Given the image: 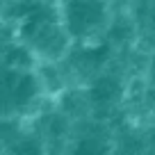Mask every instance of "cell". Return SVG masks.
I'll use <instances>...</instances> for the list:
<instances>
[{
  "label": "cell",
  "instance_id": "cell-1",
  "mask_svg": "<svg viewBox=\"0 0 155 155\" xmlns=\"http://www.w3.org/2000/svg\"><path fill=\"white\" fill-rule=\"evenodd\" d=\"M44 94L41 78L28 66H0V116L16 119L34 110Z\"/></svg>",
  "mask_w": 155,
  "mask_h": 155
},
{
  "label": "cell",
  "instance_id": "cell-2",
  "mask_svg": "<svg viewBox=\"0 0 155 155\" xmlns=\"http://www.w3.org/2000/svg\"><path fill=\"white\" fill-rule=\"evenodd\" d=\"M57 16L71 39L89 41L105 30L110 21V7L107 0H62Z\"/></svg>",
  "mask_w": 155,
  "mask_h": 155
}]
</instances>
